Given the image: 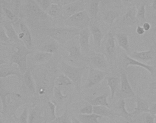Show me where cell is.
I'll list each match as a JSON object with an SVG mask.
<instances>
[{"label": "cell", "instance_id": "6da1fadb", "mask_svg": "<svg viewBox=\"0 0 156 123\" xmlns=\"http://www.w3.org/2000/svg\"><path fill=\"white\" fill-rule=\"evenodd\" d=\"M0 98L2 104L1 118L13 117L18 122V118L15 114L16 111L22 106L27 104V100L20 94L7 91L2 86L0 89Z\"/></svg>", "mask_w": 156, "mask_h": 123}, {"label": "cell", "instance_id": "7a4b0ae2", "mask_svg": "<svg viewBox=\"0 0 156 123\" xmlns=\"http://www.w3.org/2000/svg\"><path fill=\"white\" fill-rule=\"evenodd\" d=\"M81 30L73 27H57L46 28L44 30V33L63 44L70 41L79 35Z\"/></svg>", "mask_w": 156, "mask_h": 123}, {"label": "cell", "instance_id": "3957f363", "mask_svg": "<svg viewBox=\"0 0 156 123\" xmlns=\"http://www.w3.org/2000/svg\"><path fill=\"white\" fill-rule=\"evenodd\" d=\"M87 68L86 66H74L65 62H62L61 64L62 72L71 80L77 90L81 89L83 75Z\"/></svg>", "mask_w": 156, "mask_h": 123}, {"label": "cell", "instance_id": "277c9868", "mask_svg": "<svg viewBox=\"0 0 156 123\" xmlns=\"http://www.w3.org/2000/svg\"><path fill=\"white\" fill-rule=\"evenodd\" d=\"M15 47L17 50L12 55L9 65L12 66L14 64L17 65L21 73L23 75L27 70V56L33 53L34 51L27 49L24 45Z\"/></svg>", "mask_w": 156, "mask_h": 123}, {"label": "cell", "instance_id": "5b68a950", "mask_svg": "<svg viewBox=\"0 0 156 123\" xmlns=\"http://www.w3.org/2000/svg\"><path fill=\"white\" fill-rule=\"evenodd\" d=\"M66 20L69 27L76 28L81 31L89 28L91 18L85 10L74 14Z\"/></svg>", "mask_w": 156, "mask_h": 123}, {"label": "cell", "instance_id": "8992f818", "mask_svg": "<svg viewBox=\"0 0 156 123\" xmlns=\"http://www.w3.org/2000/svg\"><path fill=\"white\" fill-rule=\"evenodd\" d=\"M86 3L85 1L77 0L62 7L63 18L66 20L74 14L85 11Z\"/></svg>", "mask_w": 156, "mask_h": 123}, {"label": "cell", "instance_id": "52a82bcc", "mask_svg": "<svg viewBox=\"0 0 156 123\" xmlns=\"http://www.w3.org/2000/svg\"><path fill=\"white\" fill-rule=\"evenodd\" d=\"M107 74V72L106 71H101L94 68H89L87 78L83 87L90 88L95 86L104 80Z\"/></svg>", "mask_w": 156, "mask_h": 123}, {"label": "cell", "instance_id": "ba28073f", "mask_svg": "<svg viewBox=\"0 0 156 123\" xmlns=\"http://www.w3.org/2000/svg\"><path fill=\"white\" fill-rule=\"evenodd\" d=\"M120 88L119 91V99H125L135 97V93L132 89L126 72L124 69L120 70Z\"/></svg>", "mask_w": 156, "mask_h": 123}, {"label": "cell", "instance_id": "9c48e42d", "mask_svg": "<svg viewBox=\"0 0 156 123\" xmlns=\"http://www.w3.org/2000/svg\"><path fill=\"white\" fill-rule=\"evenodd\" d=\"M89 54V60L93 68L104 71L108 68V62L105 54L93 51Z\"/></svg>", "mask_w": 156, "mask_h": 123}, {"label": "cell", "instance_id": "30bf717a", "mask_svg": "<svg viewBox=\"0 0 156 123\" xmlns=\"http://www.w3.org/2000/svg\"><path fill=\"white\" fill-rule=\"evenodd\" d=\"M76 42L70 43L67 47V60L69 62L74 63L78 61H82L84 59L85 56L82 54L80 49L79 43Z\"/></svg>", "mask_w": 156, "mask_h": 123}, {"label": "cell", "instance_id": "8fae6325", "mask_svg": "<svg viewBox=\"0 0 156 123\" xmlns=\"http://www.w3.org/2000/svg\"><path fill=\"white\" fill-rule=\"evenodd\" d=\"M20 31L18 33L19 39L23 43L27 49L32 51L33 49L32 37L29 28L23 21L20 23Z\"/></svg>", "mask_w": 156, "mask_h": 123}, {"label": "cell", "instance_id": "7c38bea8", "mask_svg": "<svg viewBox=\"0 0 156 123\" xmlns=\"http://www.w3.org/2000/svg\"><path fill=\"white\" fill-rule=\"evenodd\" d=\"M113 115L120 117L126 120H129L133 116L131 113L128 112L126 107V102L124 99H119L118 102L110 107Z\"/></svg>", "mask_w": 156, "mask_h": 123}, {"label": "cell", "instance_id": "4fadbf2b", "mask_svg": "<svg viewBox=\"0 0 156 123\" xmlns=\"http://www.w3.org/2000/svg\"><path fill=\"white\" fill-rule=\"evenodd\" d=\"M26 13L31 18H45L47 15L36 2V1H28L25 7Z\"/></svg>", "mask_w": 156, "mask_h": 123}, {"label": "cell", "instance_id": "5bb4252c", "mask_svg": "<svg viewBox=\"0 0 156 123\" xmlns=\"http://www.w3.org/2000/svg\"><path fill=\"white\" fill-rule=\"evenodd\" d=\"M92 35L89 28L82 30L79 33V43L80 49L84 55H88L90 51L89 40Z\"/></svg>", "mask_w": 156, "mask_h": 123}, {"label": "cell", "instance_id": "9a60e30c", "mask_svg": "<svg viewBox=\"0 0 156 123\" xmlns=\"http://www.w3.org/2000/svg\"><path fill=\"white\" fill-rule=\"evenodd\" d=\"M1 24L5 29L7 35L9 39L11 45L15 46L16 47L19 46L18 44H23V43L19 39L18 34L16 32L15 28L13 27L11 22L4 21Z\"/></svg>", "mask_w": 156, "mask_h": 123}, {"label": "cell", "instance_id": "2e32d148", "mask_svg": "<svg viewBox=\"0 0 156 123\" xmlns=\"http://www.w3.org/2000/svg\"><path fill=\"white\" fill-rule=\"evenodd\" d=\"M135 102L136 107L134 108V111L131 113L133 116L139 115L143 113H149L151 105L148 100L139 97H137L135 99Z\"/></svg>", "mask_w": 156, "mask_h": 123}, {"label": "cell", "instance_id": "e0dca14e", "mask_svg": "<svg viewBox=\"0 0 156 123\" xmlns=\"http://www.w3.org/2000/svg\"><path fill=\"white\" fill-rule=\"evenodd\" d=\"M136 8L132 7L129 8L121 19V24L127 27H132L136 22Z\"/></svg>", "mask_w": 156, "mask_h": 123}, {"label": "cell", "instance_id": "ac0fdd59", "mask_svg": "<svg viewBox=\"0 0 156 123\" xmlns=\"http://www.w3.org/2000/svg\"><path fill=\"white\" fill-rule=\"evenodd\" d=\"M43 109L41 107L33 106L29 110V123H43L45 121Z\"/></svg>", "mask_w": 156, "mask_h": 123}, {"label": "cell", "instance_id": "d6986e66", "mask_svg": "<svg viewBox=\"0 0 156 123\" xmlns=\"http://www.w3.org/2000/svg\"><path fill=\"white\" fill-rule=\"evenodd\" d=\"M123 60L126 68H127L129 65H135L142 67L147 70L151 75H153L154 73L153 67L150 65L145 64L144 63L139 62L133 58L129 57L126 54H123Z\"/></svg>", "mask_w": 156, "mask_h": 123}, {"label": "cell", "instance_id": "ffe728a7", "mask_svg": "<svg viewBox=\"0 0 156 123\" xmlns=\"http://www.w3.org/2000/svg\"><path fill=\"white\" fill-rule=\"evenodd\" d=\"M131 58L143 63L151 61L153 59L154 51L152 48H151L148 51H145L138 52L134 51L131 55Z\"/></svg>", "mask_w": 156, "mask_h": 123}, {"label": "cell", "instance_id": "44dd1931", "mask_svg": "<svg viewBox=\"0 0 156 123\" xmlns=\"http://www.w3.org/2000/svg\"><path fill=\"white\" fill-rule=\"evenodd\" d=\"M89 29L93 36V40L95 45L98 47L101 46L103 36L101 29L96 24L92 22L89 24Z\"/></svg>", "mask_w": 156, "mask_h": 123}, {"label": "cell", "instance_id": "7402d4cb", "mask_svg": "<svg viewBox=\"0 0 156 123\" xmlns=\"http://www.w3.org/2000/svg\"><path fill=\"white\" fill-rule=\"evenodd\" d=\"M12 66H9L8 65L7 66H1L0 68V78H4L11 76H17L20 79L23 78V75H22L20 69L17 68H14Z\"/></svg>", "mask_w": 156, "mask_h": 123}, {"label": "cell", "instance_id": "603a6c76", "mask_svg": "<svg viewBox=\"0 0 156 123\" xmlns=\"http://www.w3.org/2000/svg\"><path fill=\"white\" fill-rule=\"evenodd\" d=\"M47 108L44 112V115L45 118V121L49 123H51L52 121L56 118V105L53 102L49 100L47 102Z\"/></svg>", "mask_w": 156, "mask_h": 123}, {"label": "cell", "instance_id": "cb8c5ba5", "mask_svg": "<svg viewBox=\"0 0 156 123\" xmlns=\"http://www.w3.org/2000/svg\"><path fill=\"white\" fill-rule=\"evenodd\" d=\"M105 49L106 52L108 56H112L115 54L116 50V44L115 37L112 33H109L108 34Z\"/></svg>", "mask_w": 156, "mask_h": 123}, {"label": "cell", "instance_id": "d4e9b609", "mask_svg": "<svg viewBox=\"0 0 156 123\" xmlns=\"http://www.w3.org/2000/svg\"><path fill=\"white\" fill-rule=\"evenodd\" d=\"M75 117L81 123H100L98 119L102 117L94 113L86 115L76 114Z\"/></svg>", "mask_w": 156, "mask_h": 123}, {"label": "cell", "instance_id": "484cf974", "mask_svg": "<svg viewBox=\"0 0 156 123\" xmlns=\"http://www.w3.org/2000/svg\"><path fill=\"white\" fill-rule=\"evenodd\" d=\"M108 94L107 93H105L97 97L94 99L87 100V102L90 103L93 106H102L107 107L110 108V104L108 101Z\"/></svg>", "mask_w": 156, "mask_h": 123}, {"label": "cell", "instance_id": "4316f807", "mask_svg": "<svg viewBox=\"0 0 156 123\" xmlns=\"http://www.w3.org/2000/svg\"><path fill=\"white\" fill-rule=\"evenodd\" d=\"M106 80L107 85L110 88L111 98L112 99L114 98L116 92L118 89L120 79L117 76H112L106 77Z\"/></svg>", "mask_w": 156, "mask_h": 123}, {"label": "cell", "instance_id": "83f0119b", "mask_svg": "<svg viewBox=\"0 0 156 123\" xmlns=\"http://www.w3.org/2000/svg\"><path fill=\"white\" fill-rule=\"evenodd\" d=\"M23 78L24 80L26 87L29 89L30 93L32 94L35 93L36 91V85L30 70H27L24 73Z\"/></svg>", "mask_w": 156, "mask_h": 123}, {"label": "cell", "instance_id": "f1b7e54d", "mask_svg": "<svg viewBox=\"0 0 156 123\" xmlns=\"http://www.w3.org/2000/svg\"><path fill=\"white\" fill-rule=\"evenodd\" d=\"M119 47L122 48L126 52H129V41L127 34L124 33H118L116 34Z\"/></svg>", "mask_w": 156, "mask_h": 123}, {"label": "cell", "instance_id": "f546056e", "mask_svg": "<svg viewBox=\"0 0 156 123\" xmlns=\"http://www.w3.org/2000/svg\"><path fill=\"white\" fill-rule=\"evenodd\" d=\"M93 113L101 117H111L114 116L110 108L102 106H94Z\"/></svg>", "mask_w": 156, "mask_h": 123}, {"label": "cell", "instance_id": "4dcf8cb0", "mask_svg": "<svg viewBox=\"0 0 156 123\" xmlns=\"http://www.w3.org/2000/svg\"><path fill=\"white\" fill-rule=\"evenodd\" d=\"M52 55L53 54H52L39 51L35 53L34 54V60L37 63H44L50 60Z\"/></svg>", "mask_w": 156, "mask_h": 123}, {"label": "cell", "instance_id": "1f68e13d", "mask_svg": "<svg viewBox=\"0 0 156 123\" xmlns=\"http://www.w3.org/2000/svg\"><path fill=\"white\" fill-rule=\"evenodd\" d=\"M55 84L57 87L58 86H68L73 85V82L71 81V80L63 73L55 78Z\"/></svg>", "mask_w": 156, "mask_h": 123}, {"label": "cell", "instance_id": "d6a6232c", "mask_svg": "<svg viewBox=\"0 0 156 123\" xmlns=\"http://www.w3.org/2000/svg\"><path fill=\"white\" fill-rule=\"evenodd\" d=\"M147 5V2H143L139 3L137 5L136 10V18L137 20L143 22L146 20V7Z\"/></svg>", "mask_w": 156, "mask_h": 123}, {"label": "cell", "instance_id": "836d02e7", "mask_svg": "<svg viewBox=\"0 0 156 123\" xmlns=\"http://www.w3.org/2000/svg\"><path fill=\"white\" fill-rule=\"evenodd\" d=\"M50 123H73L72 118L69 114L67 107H66L62 115L57 117L55 120Z\"/></svg>", "mask_w": 156, "mask_h": 123}, {"label": "cell", "instance_id": "e575fe53", "mask_svg": "<svg viewBox=\"0 0 156 123\" xmlns=\"http://www.w3.org/2000/svg\"><path fill=\"white\" fill-rule=\"evenodd\" d=\"M99 2H100V1L99 0H94V1H91L89 4V14L91 18L93 19H96L98 16Z\"/></svg>", "mask_w": 156, "mask_h": 123}, {"label": "cell", "instance_id": "d590c367", "mask_svg": "<svg viewBox=\"0 0 156 123\" xmlns=\"http://www.w3.org/2000/svg\"><path fill=\"white\" fill-rule=\"evenodd\" d=\"M61 7L60 4L52 3L46 13L49 16L53 17L60 16L61 14L62 15V8Z\"/></svg>", "mask_w": 156, "mask_h": 123}, {"label": "cell", "instance_id": "8d00e7d4", "mask_svg": "<svg viewBox=\"0 0 156 123\" xmlns=\"http://www.w3.org/2000/svg\"><path fill=\"white\" fill-rule=\"evenodd\" d=\"M120 13L117 12L110 11L106 12L104 16V21L108 24H112L115 20L119 17Z\"/></svg>", "mask_w": 156, "mask_h": 123}, {"label": "cell", "instance_id": "74e56055", "mask_svg": "<svg viewBox=\"0 0 156 123\" xmlns=\"http://www.w3.org/2000/svg\"><path fill=\"white\" fill-rule=\"evenodd\" d=\"M54 95L55 101L53 102V103L56 105V108L58 104L60 105L62 101L67 97V95L62 94L60 88L57 86H55L54 89Z\"/></svg>", "mask_w": 156, "mask_h": 123}, {"label": "cell", "instance_id": "f35d334b", "mask_svg": "<svg viewBox=\"0 0 156 123\" xmlns=\"http://www.w3.org/2000/svg\"><path fill=\"white\" fill-rule=\"evenodd\" d=\"M94 106L88 102L85 103L83 106L78 110L77 114H93Z\"/></svg>", "mask_w": 156, "mask_h": 123}, {"label": "cell", "instance_id": "ab89813d", "mask_svg": "<svg viewBox=\"0 0 156 123\" xmlns=\"http://www.w3.org/2000/svg\"><path fill=\"white\" fill-rule=\"evenodd\" d=\"M58 49L59 45L58 44L54 43H49L42 47L40 51L53 54L57 52Z\"/></svg>", "mask_w": 156, "mask_h": 123}, {"label": "cell", "instance_id": "60d3db41", "mask_svg": "<svg viewBox=\"0 0 156 123\" xmlns=\"http://www.w3.org/2000/svg\"><path fill=\"white\" fill-rule=\"evenodd\" d=\"M2 10L5 16L9 20V21L10 22L12 23H16L17 22L19 21V18L16 16V15L10 10L5 7H3Z\"/></svg>", "mask_w": 156, "mask_h": 123}, {"label": "cell", "instance_id": "b9f144b4", "mask_svg": "<svg viewBox=\"0 0 156 123\" xmlns=\"http://www.w3.org/2000/svg\"><path fill=\"white\" fill-rule=\"evenodd\" d=\"M0 40H1V43L3 45H7V44L11 45L9 39L7 35L5 29L2 24H1V26H0Z\"/></svg>", "mask_w": 156, "mask_h": 123}, {"label": "cell", "instance_id": "7bdbcfd3", "mask_svg": "<svg viewBox=\"0 0 156 123\" xmlns=\"http://www.w3.org/2000/svg\"><path fill=\"white\" fill-rule=\"evenodd\" d=\"M29 110L27 107H25L18 119V123H29Z\"/></svg>", "mask_w": 156, "mask_h": 123}, {"label": "cell", "instance_id": "ee69618b", "mask_svg": "<svg viewBox=\"0 0 156 123\" xmlns=\"http://www.w3.org/2000/svg\"><path fill=\"white\" fill-rule=\"evenodd\" d=\"M36 2L41 9L46 13L52 3L51 1L49 0H37Z\"/></svg>", "mask_w": 156, "mask_h": 123}, {"label": "cell", "instance_id": "f6af8a7d", "mask_svg": "<svg viewBox=\"0 0 156 123\" xmlns=\"http://www.w3.org/2000/svg\"><path fill=\"white\" fill-rule=\"evenodd\" d=\"M156 116L151 114H147L145 116V123H155V119Z\"/></svg>", "mask_w": 156, "mask_h": 123}, {"label": "cell", "instance_id": "bcb514c9", "mask_svg": "<svg viewBox=\"0 0 156 123\" xmlns=\"http://www.w3.org/2000/svg\"><path fill=\"white\" fill-rule=\"evenodd\" d=\"M156 94V93H155ZM150 114L156 115V103L150 106Z\"/></svg>", "mask_w": 156, "mask_h": 123}, {"label": "cell", "instance_id": "7dc6e473", "mask_svg": "<svg viewBox=\"0 0 156 123\" xmlns=\"http://www.w3.org/2000/svg\"><path fill=\"white\" fill-rule=\"evenodd\" d=\"M136 32L138 35H142L145 33V31L143 27L140 26H138L136 29Z\"/></svg>", "mask_w": 156, "mask_h": 123}, {"label": "cell", "instance_id": "c3c4849f", "mask_svg": "<svg viewBox=\"0 0 156 123\" xmlns=\"http://www.w3.org/2000/svg\"><path fill=\"white\" fill-rule=\"evenodd\" d=\"M151 27V26L150 24L147 22L144 23V24H143V26H142L145 31H148L149 30H150Z\"/></svg>", "mask_w": 156, "mask_h": 123}, {"label": "cell", "instance_id": "681fc988", "mask_svg": "<svg viewBox=\"0 0 156 123\" xmlns=\"http://www.w3.org/2000/svg\"><path fill=\"white\" fill-rule=\"evenodd\" d=\"M151 8L152 9L154 10V11H156V0L153 1L152 4H151Z\"/></svg>", "mask_w": 156, "mask_h": 123}, {"label": "cell", "instance_id": "f907efd6", "mask_svg": "<svg viewBox=\"0 0 156 123\" xmlns=\"http://www.w3.org/2000/svg\"><path fill=\"white\" fill-rule=\"evenodd\" d=\"M151 90H156V83H153L150 86Z\"/></svg>", "mask_w": 156, "mask_h": 123}, {"label": "cell", "instance_id": "816d5d0a", "mask_svg": "<svg viewBox=\"0 0 156 123\" xmlns=\"http://www.w3.org/2000/svg\"><path fill=\"white\" fill-rule=\"evenodd\" d=\"M72 120H73V123H81L80 121H78V120L76 119V118L75 117V116H74L73 117H72Z\"/></svg>", "mask_w": 156, "mask_h": 123}, {"label": "cell", "instance_id": "f5cc1de1", "mask_svg": "<svg viewBox=\"0 0 156 123\" xmlns=\"http://www.w3.org/2000/svg\"><path fill=\"white\" fill-rule=\"evenodd\" d=\"M1 123H6V122H4L3 120H2V119H1Z\"/></svg>", "mask_w": 156, "mask_h": 123}, {"label": "cell", "instance_id": "db71d44e", "mask_svg": "<svg viewBox=\"0 0 156 123\" xmlns=\"http://www.w3.org/2000/svg\"><path fill=\"white\" fill-rule=\"evenodd\" d=\"M43 123H49V122H47V121H44V122Z\"/></svg>", "mask_w": 156, "mask_h": 123}]
</instances>
